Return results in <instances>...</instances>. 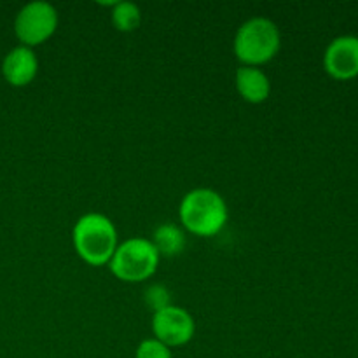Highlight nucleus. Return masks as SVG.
I'll use <instances>...</instances> for the list:
<instances>
[{
	"label": "nucleus",
	"mask_w": 358,
	"mask_h": 358,
	"mask_svg": "<svg viewBox=\"0 0 358 358\" xmlns=\"http://www.w3.org/2000/svg\"><path fill=\"white\" fill-rule=\"evenodd\" d=\"M178 219L187 233L199 238H212L226 227L229 208L220 192L208 187H196L182 198Z\"/></svg>",
	"instance_id": "obj_1"
},
{
	"label": "nucleus",
	"mask_w": 358,
	"mask_h": 358,
	"mask_svg": "<svg viewBox=\"0 0 358 358\" xmlns=\"http://www.w3.org/2000/svg\"><path fill=\"white\" fill-rule=\"evenodd\" d=\"M234 87L247 103H264L271 94V80L261 66L240 65L234 73Z\"/></svg>",
	"instance_id": "obj_9"
},
{
	"label": "nucleus",
	"mask_w": 358,
	"mask_h": 358,
	"mask_svg": "<svg viewBox=\"0 0 358 358\" xmlns=\"http://www.w3.org/2000/svg\"><path fill=\"white\" fill-rule=\"evenodd\" d=\"M72 243L76 254L86 264L100 268L107 266L119 245L115 224L100 212L84 213L72 229Z\"/></svg>",
	"instance_id": "obj_2"
},
{
	"label": "nucleus",
	"mask_w": 358,
	"mask_h": 358,
	"mask_svg": "<svg viewBox=\"0 0 358 358\" xmlns=\"http://www.w3.org/2000/svg\"><path fill=\"white\" fill-rule=\"evenodd\" d=\"M282 48L278 24L264 16H254L240 24L234 35L233 51L238 62L247 66H261L271 62Z\"/></svg>",
	"instance_id": "obj_3"
},
{
	"label": "nucleus",
	"mask_w": 358,
	"mask_h": 358,
	"mask_svg": "<svg viewBox=\"0 0 358 358\" xmlns=\"http://www.w3.org/2000/svg\"><path fill=\"white\" fill-rule=\"evenodd\" d=\"M135 358H173V355H171V348L157 341L156 338H149L140 343Z\"/></svg>",
	"instance_id": "obj_13"
},
{
	"label": "nucleus",
	"mask_w": 358,
	"mask_h": 358,
	"mask_svg": "<svg viewBox=\"0 0 358 358\" xmlns=\"http://www.w3.org/2000/svg\"><path fill=\"white\" fill-rule=\"evenodd\" d=\"M59 16L52 3L45 0H34L28 2L17 10L14 20V34L21 45L37 48L48 42L58 28Z\"/></svg>",
	"instance_id": "obj_5"
},
{
	"label": "nucleus",
	"mask_w": 358,
	"mask_h": 358,
	"mask_svg": "<svg viewBox=\"0 0 358 358\" xmlns=\"http://www.w3.org/2000/svg\"><path fill=\"white\" fill-rule=\"evenodd\" d=\"M110 20L115 30L129 34V31H135L142 23V10L136 3L122 0V2H115L112 6Z\"/></svg>",
	"instance_id": "obj_11"
},
{
	"label": "nucleus",
	"mask_w": 358,
	"mask_h": 358,
	"mask_svg": "<svg viewBox=\"0 0 358 358\" xmlns=\"http://www.w3.org/2000/svg\"><path fill=\"white\" fill-rule=\"evenodd\" d=\"M161 255L149 238L135 236L119 241L108 269L117 280L124 283H142L156 275Z\"/></svg>",
	"instance_id": "obj_4"
},
{
	"label": "nucleus",
	"mask_w": 358,
	"mask_h": 358,
	"mask_svg": "<svg viewBox=\"0 0 358 358\" xmlns=\"http://www.w3.org/2000/svg\"><path fill=\"white\" fill-rule=\"evenodd\" d=\"M143 301H145V306L149 308V310H152V313L164 310V308L173 304L171 303V294L170 290H168V287L159 285V283H154V285H150L149 289L145 290Z\"/></svg>",
	"instance_id": "obj_12"
},
{
	"label": "nucleus",
	"mask_w": 358,
	"mask_h": 358,
	"mask_svg": "<svg viewBox=\"0 0 358 358\" xmlns=\"http://www.w3.org/2000/svg\"><path fill=\"white\" fill-rule=\"evenodd\" d=\"M38 73V58L35 51L27 45H16L10 49L2 62V76L7 84L14 87H24L34 83Z\"/></svg>",
	"instance_id": "obj_8"
},
{
	"label": "nucleus",
	"mask_w": 358,
	"mask_h": 358,
	"mask_svg": "<svg viewBox=\"0 0 358 358\" xmlns=\"http://www.w3.org/2000/svg\"><path fill=\"white\" fill-rule=\"evenodd\" d=\"M150 241H152V245L156 247L161 259L177 257V255H180L182 252L185 250V245H187L184 227L177 226V224L173 222H166L157 226L152 238H150Z\"/></svg>",
	"instance_id": "obj_10"
},
{
	"label": "nucleus",
	"mask_w": 358,
	"mask_h": 358,
	"mask_svg": "<svg viewBox=\"0 0 358 358\" xmlns=\"http://www.w3.org/2000/svg\"><path fill=\"white\" fill-rule=\"evenodd\" d=\"M324 69L332 79L348 80L358 76V37L339 35L324 52Z\"/></svg>",
	"instance_id": "obj_7"
},
{
	"label": "nucleus",
	"mask_w": 358,
	"mask_h": 358,
	"mask_svg": "<svg viewBox=\"0 0 358 358\" xmlns=\"http://www.w3.org/2000/svg\"><path fill=\"white\" fill-rule=\"evenodd\" d=\"M152 334L168 348H178L192 341L196 334V322L185 308L171 306L152 313Z\"/></svg>",
	"instance_id": "obj_6"
}]
</instances>
